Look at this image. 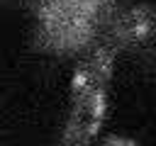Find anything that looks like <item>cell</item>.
Here are the masks:
<instances>
[{
  "label": "cell",
  "mask_w": 156,
  "mask_h": 146,
  "mask_svg": "<svg viewBox=\"0 0 156 146\" xmlns=\"http://www.w3.org/2000/svg\"><path fill=\"white\" fill-rule=\"evenodd\" d=\"M112 68L115 54L110 46H98L76 66L61 146H90L100 134V127L107 114V90L112 80Z\"/></svg>",
  "instance_id": "6da1fadb"
},
{
  "label": "cell",
  "mask_w": 156,
  "mask_h": 146,
  "mask_svg": "<svg viewBox=\"0 0 156 146\" xmlns=\"http://www.w3.org/2000/svg\"><path fill=\"white\" fill-rule=\"evenodd\" d=\"M107 10L110 0H39V39L58 54L78 51L98 34Z\"/></svg>",
  "instance_id": "7a4b0ae2"
},
{
  "label": "cell",
  "mask_w": 156,
  "mask_h": 146,
  "mask_svg": "<svg viewBox=\"0 0 156 146\" xmlns=\"http://www.w3.org/2000/svg\"><path fill=\"white\" fill-rule=\"evenodd\" d=\"M156 32V12L149 5L127 10L115 22V41L119 46H139Z\"/></svg>",
  "instance_id": "3957f363"
},
{
  "label": "cell",
  "mask_w": 156,
  "mask_h": 146,
  "mask_svg": "<svg viewBox=\"0 0 156 146\" xmlns=\"http://www.w3.org/2000/svg\"><path fill=\"white\" fill-rule=\"evenodd\" d=\"M102 146H139V144H134L132 139H124V136H110Z\"/></svg>",
  "instance_id": "277c9868"
}]
</instances>
